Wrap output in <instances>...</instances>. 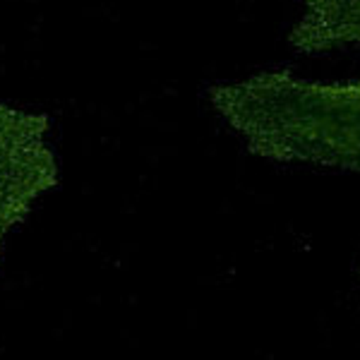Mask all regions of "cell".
Here are the masks:
<instances>
[{
	"label": "cell",
	"mask_w": 360,
	"mask_h": 360,
	"mask_svg": "<svg viewBox=\"0 0 360 360\" xmlns=\"http://www.w3.org/2000/svg\"><path fill=\"white\" fill-rule=\"evenodd\" d=\"M209 98L262 159L360 173V82H307L281 70L217 84Z\"/></svg>",
	"instance_id": "1"
},
{
	"label": "cell",
	"mask_w": 360,
	"mask_h": 360,
	"mask_svg": "<svg viewBox=\"0 0 360 360\" xmlns=\"http://www.w3.org/2000/svg\"><path fill=\"white\" fill-rule=\"evenodd\" d=\"M49 115L0 103V245L39 195L58 185L56 156L46 147Z\"/></svg>",
	"instance_id": "2"
},
{
	"label": "cell",
	"mask_w": 360,
	"mask_h": 360,
	"mask_svg": "<svg viewBox=\"0 0 360 360\" xmlns=\"http://www.w3.org/2000/svg\"><path fill=\"white\" fill-rule=\"evenodd\" d=\"M305 15L293 27V49L322 53L339 46L360 44V0H303Z\"/></svg>",
	"instance_id": "3"
}]
</instances>
